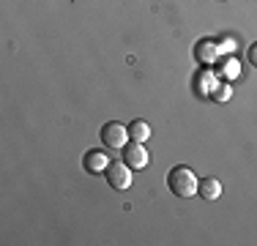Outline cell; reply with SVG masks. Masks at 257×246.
I'll return each instance as SVG.
<instances>
[{
	"mask_svg": "<svg viewBox=\"0 0 257 246\" xmlns=\"http://www.w3.org/2000/svg\"><path fill=\"white\" fill-rule=\"evenodd\" d=\"M167 186L175 197H194L200 192V178L192 172V167H173L167 175Z\"/></svg>",
	"mask_w": 257,
	"mask_h": 246,
	"instance_id": "6da1fadb",
	"label": "cell"
},
{
	"mask_svg": "<svg viewBox=\"0 0 257 246\" xmlns=\"http://www.w3.org/2000/svg\"><path fill=\"white\" fill-rule=\"evenodd\" d=\"M128 126H123V123H104L101 126V143L104 148H112V151H123V148L128 145Z\"/></svg>",
	"mask_w": 257,
	"mask_h": 246,
	"instance_id": "7a4b0ae2",
	"label": "cell"
},
{
	"mask_svg": "<svg viewBox=\"0 0 257 246\" xmlns=\"http://www.w3.org/2000/svg\"><path fill=\"white\" fill-rule=\"evenodd\" d=\"M107 183L115 189V192H126L128 186H132V181H134V175H132V167L120 159V162H109V167H107Z\"/></svg>",
	"mask_w": 257,
	"mask_h": 246,
	"instance_id": "3957f363",
	"label": "cell"
},
{
	"mask_svg": "<svg viewBox=\"0 0 257 246\" xmlns=\"http://www.w3.org/2000/svg\"><path fill=\"white\" fill-rule=\"evenodd\" d=\"M123 162L128 164L132 170H145L151 162V153L145 151L143 143H134V140H128V145L123 148Z\"/></svg>",
	"mask_w": 257,
	"mask_h": 246,
	"instance_id": "277c9868",
	"label": "cell"
},
{
	"mask_svg": "<svg viewBox=\"0 0 257 246\" xmlns=\"http://www.w3.org/2000/svg\"><path fill=\"white\" fill-rule=\"evenodd\" d=\"M194 60H197L200 66H213L219 60V44L213 39L197 41V47H194Z\"/></svg>",
	"mask_w": 257,
	"mask_h": 246,
	"instance_id": "5b68a950",
	"label": "cell"
},
{
	"mask_svg": "<svg viewBox=\"0 0 257 246\" xmlns=\"http://www.w3.org/2000/svg\"><path fill=\"white\" fill-rule=\"evenodd\" d=\"M82 167L90 172V175H104L109 167V153H104V151H88L85 153V159H82Z\"/></svg>",
	"mask_w": 257,
	"mask_h": 246,
	"instance_id": "8992f818",
	"label": "cell"
},
{
	"mask_svg": "<svg viewBox=\"0 0 257 246\" xmlns=\"http://www.w3.org/2000/svg\"><path fill=\"white\" fill-rule=\"evenodd\" d=\"M200 197H203V200H219V197H222V183L216 181V178H203V181H200V192H197Z\"/></svg>",
	"mask_w": 257,
	"mask_h": 246,
	"instance_id": "52a82bcc",
	"label": "cell"
},
{
	"mask_svg": "<svg viewBox=\"0 0 257 246\" xmlns=\"http://www.w3.org/2000/svg\"><path fill=\"white\" fill-rule=\"evenodd\" d=\"M128 137H132L134 143H145V140L151 137V126L145 120H132L128 123Z\"/></svg>",
	"mask_w": 257,
	"mask_h": 246,
	"instance_id": "ba28073f",
	"label": "cell"
},
{
	"mask_svg": "<svg viewBox=\"0 0 257 246\" xmlns=\"http://www.w3.org/2000/svg\"><path fill=\"white\" fill-rule=\"evenodd\" d=\"M230 96H232V88H230L227 82H224V85H216V90H211V98H213V101H227Z\"/></svg>",
	"mask_w": 257,
	"mask_h": 246,
	"instance_id": "9c48e42d",
	"label": "cell"
},
{
	"mask_svg": "<svg viewBox=\"0 0 257 246\" xmlns=\"http://www.w3.org/2000/svg\"><path fill=\"white\" fill-rule=\"evenodd\" d=\"M224 71H227L230 77H232V74L238 77V71H241V69H238V60L235 58H227V60H224Z\"/></svg>",
	"mask_w": 257,
	"mask_h": 246,
	"instance_id": "30bf717a",
	"label": "cell"
},
{
	"mask_svg": "<svg viewBox=\"0 0 257 246\" xmlns=\"http://www.w3.org/2000/svg\"><path fill=\"white\" fill-rule=\"evenodd\" d=\"M249 63H252L254 69H257V44H252V47H249Z\"/></svg>",
	"mask_w": 257,
	"mask_h": 246,
	"instance_id": "8fae6325",
	"label": "cell"
}]
</instances>
